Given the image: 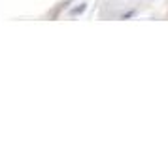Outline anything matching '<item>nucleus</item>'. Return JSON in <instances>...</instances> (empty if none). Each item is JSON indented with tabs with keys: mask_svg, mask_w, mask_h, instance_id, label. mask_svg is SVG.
<instances>
[{
	"mask_svg": "<svg viewBox=\"0 0 168 163\" xmlns=\"http://www.w3.org/2000/svg\"><path fill=\"white\" fill-rule=\"evenodd\" d=\"M87 10V4H81V6H77V8H74L72 12H70V15H77V14H83Z\"/></svg>",
	"mask_w": 168,
	"mask_h": 163,
	"instance_id": "obj_1",
	"label": "nucleus"
}]
</instances>
